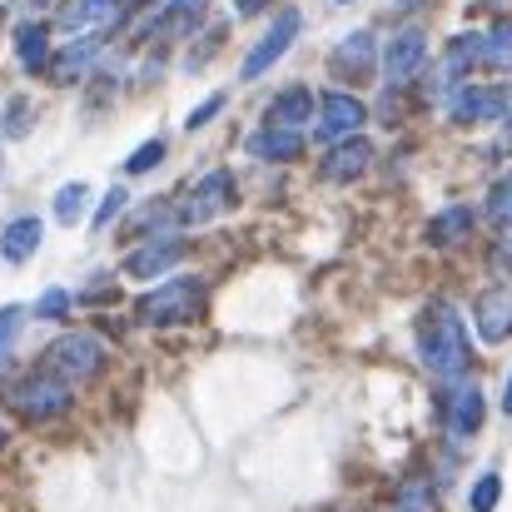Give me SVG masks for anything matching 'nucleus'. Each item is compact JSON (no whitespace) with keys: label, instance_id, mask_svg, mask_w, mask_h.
Masks as SVG:
<instances>
[{"label":"nucleus","instance_id":"7ed1b4c3","mask_svg":"<svg viewBox=\"0 0 512 512\" xmlns=\"http://www.w3.org/2000/svg\"><path fill=\"white\" fill-rule=\"evenodd\" d=\"M100 363H105V343L95 334H65L45 353V368L55 378H65V383H85L90 373H100Z\"/></svg>","mask_w":512,"mask_h":512},{"label":"nucleus","instance_id":"20e7f679","mask_svg":"<svg viewBox=\"0 0 512 512\" xmlns=\"http://www.w3.org/2000/svg\"><path fill=\"white\" fill-rule=\"evenodd\" d=\"M224 209H234V174L229 170H209L189 184V194L179 199V219L184 224H209Z\"/></svg>","mask_w":512,"mask_h":512},{"label":"nucleus","instance_id":"6ab92c4d","mask_svg":"<svg viewBox=\"0 0 512 512\" xmlns=\"http://www.w3.org/2000/svg\"><path fill=\"white\" fill-rule=\"evenodd\" d=\"M40 234H45V224L40 219H15V224H5V234H0V254H5V264H25L35 249H40Z\"/></svg>","mask_w":512,"mask_h":512},{"label":"nucleus","instance_id":"423d86ee","mask_svg":"<svg viewBox=\"0 0 512 512\" xmlns=\"http://www.w3.org/2000/svg\"><path fill=\"white\" fill-rule=\"evenodd\" d=\"M15 408L25 418H55V413L70 408V388H65V378H55L50 368H40V373H30V378L15 383Z\"/></svg>","mask_w":512,"mask_h":512},{"label":"nucleus","instance_id":"412c9836","mask_svg":"<svg viewBox=\"0 0 512 512\" xmlns=\"http://www.w3.org/2000/svg\"><path fill=\"white\" fill-rule=\"evenodd\" d=\"M473 209L468 204H453V209H443L433 224H428V244H458V239H468L473 234Z\"/></svg>","mask_w":512,"mask_h":512},{"label":"nucleus","instance_id":"7c9ffc66","mask_svg":"<svg viewBox=\"0 0 512 512\" xmlns=\"http://www.w3.org/2000/svg\"><path fill=\"white\" fill-rule=\"evenodd\" d=\"M219 110H224V95H209V100H204V105H199V110H194V115H189L184 125H189V130H204V125H209V120H214Z\"/></svg>","mask_w":512,"mask_h":512},{"label":"nucleus","instance_id":"f03ea898","mask_svg":"<svg viewBox=\"0 0 512 512\" xmlns=\"http://www.w3.org/2000/svg\"><path fill=\"white\" fill-rule=\"evenodd\" d=\"M204 299H209L204 279L179 274V279L150 289V294L140 299V324H155V329H165V324H194V319L204 314Z\"/></svg>","mask_w":512,"mask_h":512},{"label":"nucleus","instance_id":"0eeeda50","mask_svg":"<svg viewBox=\"0 0 512 512\" xmlns=\"http://www.w3.org/2000/svg\"><path fill=\"white\" fill-rule=\"evenodd\" d=\"M512 95L498 85H463L453 100H448V115L458 125H488V120H508Z\"/></svg>","mask_w":512,"mask_h":512},{"label":"nucleus","instance_id":"c9c22d12","mask_svg":"<svg viewBox=\"0 0 512 512\" xmlns=\"http://www.w3.org/2000/svg\"><path fill=\"white\" fill-rule=\"evenodd\" d=\"M503 150H512V115H508V125H503Z\"/></svg>","mask_w":512,"mask_h":512},{"label":"nucleus","instance_id":"2eb2a0df","mask_svg":"<svg viewBox=\"0 0 512 512\" xmlns=\"http://www.w3.org/2000/svg\"><path fill=\"white\" fill-rule=\"evenodd\" d=\"M329 70L343 75V80H368V70H373V35H368V30L343 35L339 50L329 55Z\"/></svg>","mask_w":512,"mask_h":512},{"label":"nucleus","instance_id":"aec40b11","mask_svg":"<svg viewBox=\"0 0 512 512\" xmlns=\"http://www.w3.org/2000/svg\"><path fill=\"white\" fill-rule=\"evenodd\" d=\"M179 214V204H170V199H150L145 209H135L130 219H125V239H145V234H170V219Z\"/></svg>","mask_w":512,"mask_h":512},{"label":"nucleus","instance_id":"b1692460","mask_svg":"<svg viewBox=\"0 0 512 512\" xmlns=\"http://www.w3.org/2000/svg\"><path fill=\"white\" fill-rule=\"evenodd\" d=\"M488 65L493 70H512V20L488 30Z\"/></svg>","mask_w":512,"mask_h":512},{"label":"nucleus","instance_id":"1a4fd4ad","mask_svg":"<svg viewBox=\"0 0 512 512\" xmlns=\"http://www.w3.org/2000/svg\"><path fill=\"white\" fill-rule=\"evenodd\" d=\"M423 60H428V35H423L418 25L398 30V35L388 40V50H383V75H388V85H408V80L423 70Z\"/></svg>","mask_w":512,"mask_h":512},{"label":"nucleus","instance_id":"4be33fe9","mask_svg":"<svg viewBox=\"0 0 512 512\" xmlns=\"http://www.w3.org/2000/svg\"><path fill=\"white\" fill-rule=\"evenodd\" d=\"M15 50H20V65H25L30 75L50 70V40H45L40 25H20V30H15Z\"/></svg>","mask_w":512,"mask_h":512},{"label":"nucleus","instance_id":"72a5a7b5","mask_svg":"<svg viewBox=\"0 0 512 512\" xmlns=\"http://www.w3.org/2000/svg\"><path fill=\"white\" fill-rule=\"evenodd\" d=\"M234 5H239V15H259L269 0H234Z\"/></svg>","mask_w":512,"mask_h":512},{"label":"nucleus","instance_id":"39448f33","mask_svg":"<svg viewBox=\"0 0 512 512\" xmlns=\"http://www.w3.org/2000/svg\"><path fill=\"white\" fill-rule=\"evenodd\" d=\"M299 25H304V20H299V10H294V5H289V10H279V15H274V25H269V30L254 40V50L244 55L239 75H244V80H259V75H264V70H269V65H274V60H279V55L294 45Z\"/></svg>","mask_w":512,"mask_h":512},{"label":"nucleus","instance_id":"f704fd0d","mask_svg":"<svg viewBox=\"0 0 512 512\" xmlns=\"http://www.w3.org/2000/svg\"><path fill=\"white\" fill-rule=\"evenodd\" d=\"M503 413L512 418V378H508V388H503Z\"/></svg>","mask_w":512,"mask_h":512},{"label":"nucleus","instance_id":"2f4dec72","mask_svg":"<svg viewBox=\"0 0 512 512\" xmlns=\"http://www.w3.org/2000/svg\"><path fill=\"white\" fill-rule=\"evenodd\" d=\"M120 209H125V189H110V194H105V204H100V214H95V224H110Z\"/></svg>","mask_w":512,"mask_h":512},{"label":"nucleus","instance_id":"f8f14e48","mask_svg":"<svg viewBox=\"0 0 512 512\" xmlns=\"http://www.w3.org/2000/svg\"><path fill=\"white\" fill-rule=\"evenodd\" d=\"M448 433L453 438H473L478 428H483V388L478 383H468V378H458L453 388H448Z\"/></svg>","mask_w":512,"mask_h":512},{"label":"nucleus","instance_id":"dca6fc26","mask_svg":"<svg viewBox=\"0 0 512 512\" xmlns=\"http://www.w3.org/2000/svg\"><path fill=\"white\" fill-rule=\"evenodd\" d=\"M120 10H125V0H65L55 20H60L65 30H90V25L120 20Z\"/></svg>","mask_w":512,"mask_h":512},{"label":"nucleus","instance_id":"ddd939ff","mask_svg":"<svg viewBox=\"0 0 512 512\" xmlns=\"http://www.w3.org/2000/svg\"><path fill=\"white\" fill-rule=\"evenodd\" d=\"M244 150L254 155V160H299L304 155V135L299 130H284V125H264V130H254L249 140H244Z\"/></svg>","mask_w":512,"mask_h":512},{"label":"nucleus","instance_id":"4c0bfd02","mask_svg":"<svg viewBox=\"0 0 512 512\" xmlns=\"http://www.w3.org/2000/svg\"><path fill=\"white\" fill-rule=\"evenodd\" d=\"M339 5H348V0H339Z\"/></svg>","mask_w":512,"mask_h":512},{"label":"nucleus","instance_id":"9b49d317","mask_svg":"<svg viewBox=\"0 0 512 512\" xmlns=\"http://www.w3.org/2000/svg\"><path fill=\"white\" fill-rule=\"evenodd\" d=\"M179 254H184V244H179L174 234L145 239V244H135V249L125 254V274H130V279H160V274H170V264Z\"/></svg>","mask_w":512,"mask_h":512},{"label":"nucleus","instance_id":"a211bd4d","mask_svg":"<svg viewBox=\"0 0 512 512\" xmlns=\"http://www.w3.org/2000/svg\"><path fill=\"white\" fill-rule=\"evenodd\" d=\"M264 120H269V125H284V130H299L304 120H314V95H309L304 85H289V90L274 95V105H269Z\"/></svg>","mask_w":512,"mask_h":512},{"label":"nucleus","instance_id":"393cba45","mask_svg":"<svg viewBox=\"0 0 512 512\" xmlns=\"http://www.w3.org/2000/svg\"><path fill=\"white\" fill-rule=\"evenodd\" d=\"M498 498H503V478H498V473H483V478L473 483L468 508H473V512H498Z\"/></svg>","mask_w":512,"mask_h":512},{"label":"nucleus","instance_id":"a878e982","mask_svg":"<svg viewBox=\"0 0 512 512\" xmlns=\"http://www.w3.org/2000/svg\"><path fill=\"white\" fill-rule=\"evenodd\" d=\"M20 324H25V309H20V304H5V309H0V363L10 358V348L20 339Z\"/></svg>","mask_w":512,"mask_h":512},{"label":"nucleus","instance_id":"c85d7f7f","mask_svg":"<svg viewBox=\"0 0 512 512\" xmlns=\"http://www.w3.org/2000/svg\"><path fill=\"white\" fill-rule=\"evenodd\" d=\"M35 314H40V319H65V314H70V294H65V289H45L40 304H35Z\"/></svg>","mask_w":512,"mask_h":512},{"label":"nucleus","instance_id":"bb28decb","mask_svg":"<svg viewBox=\"0 0 512 512\" xmlns=\"http://www.w3.org/2000/svg\"><path fill=\"white\" fill-rule=\"evenodd\" d=\"M393 512H433V498H428V483H403L398 498H393Z\"/></svg>","mask_w":512,"mask_h":512},{"label":"nucleus","instance_id":"c756f323","mask_svg":"<svg viewBox=\"0 0 512 512\" xmlns=\"http://www.w3.org/2000/svg\"><path fill=\"white\" fill-rule=\"evenodd\" d=\"M488 214H493L498 224H512V174L498 179V189H493V199H488Z\"/></svg>","mask_w":512,"mask_h":512},{"label":"nucleus","instance_id":"f257e3e1","mask_svg":"<svg viewBox=\"0 0 512 512\" xmlns=\"http://www.w3.org/2000/svg\"><path fill=\"white\" fill-rule=\"evenodd\" d=\"M418 353H423V363L433 373L463 378V368H468V329H463V319L448 304L423 309V319H418Z\"/></svg>","mask_w":512,"mask_h":512},{"label":"nucleus","instance_id":"6e6552de","mask_svg":"<svg viewBox=\"0 0 512 512\" xmlns=\"http://www.w3.org/2000/svg\"><path fill=\"white\" fill-rule=\"evenodd\" d=\"M363 120H368V110H363V100H358V95L329 90V95L319 100V140H324V145L353 140V135L363 130Z\"/></svg>","mask_w":512,"mask_h":512},{"label":"nucleus","instance_id":"473e14b6","mask_svg":"<svg viewBox=\"0 0 512 512\" xmlns=\"http://www.w3.org/2000/svg\"><path fill=\"white\" fill-rule=\"evenodd\" d=\"M199 5H204V0H165V10H160V15L170 20V15H189V10H199Z\"/></svg>","mask_w":512,"mask_h":512},{"label":"nucleus","instance_id":"e433bc0d","mask_svg":"<svg viewBox=\"0 0 512 512\" xmlns=\"http://www.w3.org/2000/svg\"><path fill=\"white\" fill-rule=\"evenodd\" d=\"M0 443H5V428H0Z\"/></svg>","mask_w":512,"mask_h":512},{"label":"nucleus","instance_id":"5701e85b","mask_svg":"<svg viewBox=\"0 0 512 512\" xmlns=\"http://www.w3.org/2000/svg\"><path fill=\"white\" fill-rule=\"evenodd\" d=\"M85 184H60L55 189V224H80V214H85Z\"/></svg>","mask_w":512,"mask_h":512},{"label":"nucleus","instance_id":"4468645a","mask_svg":"<svg viewBox=\"0 0 512 512\" xmlns=\"http://www.w3.org/2000/svg\"><path fill=\"white\" fill-rule=\"evenodd\" d=\"M368 160H373V145H368L363 135L339 140V145H329V155H324V179L348 184V179H358V174L368 170Z\"/></svg>","mask_w":512,"mask_h":512},{"label":"nucleus","instance_id":"f3484780","mask_svg":"<svg viewBox=\"0 0 512 512\" xmlns=\"http://www.w3.org/2000/svg\"><path fill=\"white\" fill-rule=\"evenodd\" d=\"M95 55H100V40H95V35H90V40L65 45V50L50 60V80H55V85H75V80L95 65Z\"/></svg>","mask_w":512,"mask_h":512},{"label":"nucleus","instance_id":"cd10ccee","mask_svg":"<svg viewBox=\"0 0 512 512\" xmlns=\"http://www.w3.org/2000/svg\"><path fill=\"white\" fill-rule=\"evenodd\" d=\"M165 160V140H145L140 150H130V160H125V174H150L155 165Z\"/></svg>","mask_w":512,"mask_h":512},{"label":"nucleus","instance_id":"9d476101","mask_svg":"<svg viewBox=\"0 0 512 512\" xmlns=\"http://www.w3.org/2000/svg\"><path fill=\"white\" fill-rule=\"evenodd\" d=\"M473 324L483 343H508L512 339V284H493L478 294L473 304Z\"/></svg>","mask_w":512,"mask_h":512}]
</instances>
